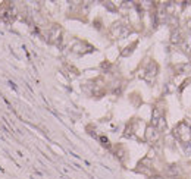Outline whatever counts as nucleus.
I'll return each mask as SVG.
<instances>
[{
    "label": "nucleus",
    "mask_w": 191,
    "mask_h": 179,
    "mask_svg": "<svg viewBox=\"0 0 191 179\" xmlns=\"http://www.w3.org/2000/svg\"><path fill=\"white\" fill-rule=\"evenodd\" d=\"M188 132H190V129H188V125L187 123H181L175 129V134L178 135V136H181V138H184V135H188Z\"/></svg>",
    "instance_id": "nucleus-1"
},
{
    "label": "nucleus",
    "mask_w": 191,
    "mask_h": 179,
    "mask_svg": "<svg viewBox=\"0 0 191 179\" xmlns=\"http://www.w3.org/2000/svg\"><path fill=\"white\" fill-rule=\"evenodd\" d=\"M178 71H179L181 74H188V72H191V65L190 63H187V65H181V66L178 68Z\"/></svg>",
    "instance_id": "nucleus-2"
},
{
    "label": "nucleus",
    "mask_w": 191,
    "mask_h": 179,
    "mask_svg": "<svg viewBox=\"0 0 191 179\" xmlns=\"http://www.w3.org/2000/svg\"><path fill=\"white\" fill-rule=\"evenodd\" d=\"M147 134H149V139H157V132L154 131V129H149L147 131Z\"/></svg>",
    "instance_id": "nucleus-3"
},
{
    "label": "nucleus",
    "mask_w": 191,
    "mask_h": 179,
    "mask_svg": "<svg viewBox=\"0 0 191 179\" xmlns=\"http://www.w3.org/2000/svg\"><path fill=\"white\" fill-rule=\"evenodd\" d=\"M184 151H185V154H191V141H187L184 144Z\"/></svg>",
    "instance_id": "nucleus-4"
},
{
    "label": "nucleus",
    "mask_w": 191,
    "mask_h": 179,
    "mask_svg": "<svg viewBox=\"0 0 191 179\" xmlns=\"http://www.w3.org/2000/svg\"><path fill=\"white\" fill-rule=\"evenodd\" d=\"M187 28L191 30V19H188V22H187Z\"/></svg>",
    "instance_id": "nucleus-5"
}]
</instances>
